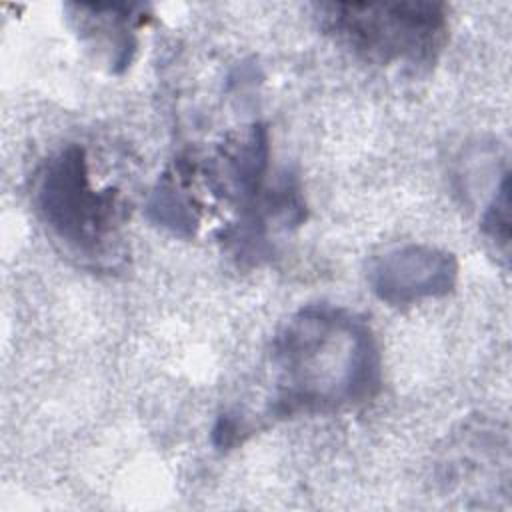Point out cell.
<instances>
[{
    "label": "cell",
    "mask_w": 512,
    "mask_h": 512,
    "mask_svg": "<svg viewBox=\"0 0 512 512\" xmlns=\"http://www.w3.org/2000/svg\"><path fill=\"white\" fill-rule=\"evenodd\" d=\"M272 420L354 410L382 390V354L364 316L334 304H308L276 332L270 350Z\"/></svg>",
    "instance_id": "cell-1"
},
{
    "label": "cell",
    "mask_w": 512,
    "mask_h": 512,
    "mask_svg": "<svg viewBox=\"0 0 512 512\" xmlns=\"http://www.w3.org/2000/svg\"><path fill=\"white\" fill-rule=\"evenodd\" d=\"M30 202L50 240L80 266L112 270L124 258V202L116 188L92 184L84 146L68 142L34 168Z\"/></svg>",
    "instance_id": "cell-2"
},
{
    "label": "cell",
    "mask_w": 512,
    "mask_h": 512,
    "mask_svg": "<svg viewBox=\"0 0 512 512\" xmlns=\"http://www.w3.org/2000/svg\"><path fill=\"white\" fill-rule=\"evenodd\" d=\"M316 10L328 36L378 66L428 70L448 40L442 2H328Z\"/></svg>",
    "instance_id": "cell-3"
},
{
    "label": "cell",
    "mask_w": 512,
    "mask_h": 512,
    "mask_svg": "<svg viewBox=\"0 0 512 512\" xmlns=\"http://www.w3.org/2000/svg\"><path fill=\"white\" fill-rule=\"evenodd\" d=\"M458 260L452 252L428 244L392 246L368 264V284L388 306H410L448 296L458 282Z\"/></svg>",
    "instance_id": "cell-4"
},
{
    "label": "cell",
    "mask_w": 512,
    "mask_h": 512,
    "mask_svg": "<svg viewBox=\"0 0 512 512\" xmlns=\"http://www.w3.org/2000/svg\"><path fill=\"white\" fill-rule=\"evenodd\" d=\"M270 134L260 122L242 134L224 140L212 158H208L206 182L214 194L238 208L250 204L266 188Z\"/></svg>",
    "instance_id": "cell-5"
},
{
    "label": "cell",
    "mask_w": 512,
    "mask_h": 512,
    "mask_svg": "<svg viewBox=\"0 0 512 512\" xmlns=\"http://www.w3.org/2000/svg\"><path fill=\"white\" fill-rule=\"evenodd\" d=\"M70 18L92 48L106 58L110 72H124L138 48V28L148 16L138 4H68Z\"/></svg>",
    "instance_id": "cell-6"
},
{
    "label": "cell",
    "mask_w": 512,
    "mask_h": 512,
    "mask_svg": "<svg viewBox=\"0 0 512 512\" xmlns=\"http://www.w3.org/2000/svg\"><path fill=\"white\" fill-rule=\"evenodd\" d=\"M194 170L196 164L190 158H176L158 178L146 202L148 218L182 238L194 236L200 226V204L192 194Z\"/></svg>",
    "instance_id": "cell-7"
},
{
    "label": "cell",
    "mask_w": 512,
    "mask_h": 512,
    "mask_svg": "<svg viewBox=\"0 0 512 512\" xmlns=\"http://www.w3.org/2000/svg\"><path fill=\"white\" fill-rule=\"evenodd\" d=\"M482 234L496 244V248L508 252L510 246V174H502L490 202L480 218Z\"/></svg>",
    "instance_id": "cell-8"
}]
</instances>
